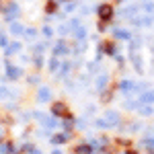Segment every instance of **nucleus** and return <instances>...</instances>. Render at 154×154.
<instances>
[{"label": "nucleus", "instance_id": "1", "mask_svg": "<svg viewBox=\"0 0 154 154\" xmlns=\"http://www.w3.org/2000/svg\"><path fill=\"white\" fill-rule=\"evenodd\" d=\"M99 14H101V19H111V14H113V8H111L109 4H103V6L99 8Z\"/></svg>", "mask_w": 154, "mask_h": 154}, {"label": "nucleus", "instance_id": "2", "mask_svg": "<svg viewBox=\"0 0 154 154\" xmlns=\"http://www.w3.org/2000/svg\"><path fill=\"white\" fill-rule=\"evenodd\" d=\"M19 74H21V70H19V68H8V76H11V78H17V76H19Z\"/></svg>", "mask_w": 154, "mask_h": 154}, {"label": "nucleus", "instance_id": "3", "mask_svg": "<svg viewBox=\"0 0 154 154\" xmlns=\"http://www.w3.org/2000/svg\"><path fill=\"white\" fill-rule=\"evenodd\" d=\"M142 101H146V103H150V101H154V93H148L146 97H142Z\"/></svg>", "mask_w": 154, "mask_h": 154}, {"label": "nucleus", "instance_id": "4", "mask_svg": "<svg viewBox=\"0 0 154 154\" xmlns=\"http://www.w3.org/2000/svg\"><path fill=\"white\" fill-rule=\"evenodd\" d=\"M54 113H56V115L64 113V107H62V105H56V107H54Z\"/></svg>", "mask_w": 154, "mask_h": 154}, {"label": "nucleus", "instance_id": "5", "mask_svg": "<svg viewBox=\"0 0 154 154\" xmlns=\"http://www.w3.org/2000/svg\"><path fill=\"white\" fill-rule=\"evenodd\" d=\"M14 51H19V43H12L11 48H8V54H14Z\"/></svg>", "mask_w": 154, "mask_h": 154}, {"label": "nucleus", "instance_id": "6", "mask_svg": "<svg viewBox=\"0 0 154 154\" xmlns=\"http://www.w3.org/2000/svg\"><path fill=\"white\" fill-rule=\"evenodd\" d=\"M43 35H45V37L51 35V29H49V27H45V29H43Z\"/></svg>", "mask_w": 154, "mask_h": 154}, {"label": "nucleus", "instance_id": "7", "mask_svg": "<svg viewBox=\"0 0 154 154\" xmlns=\"http://www.w3.org/2000/svg\"><path fill=\"white\" fill-rule=\"evenodd\" d=\"M12 31L14 33H21V25H12Z\"/></svg>", "mask_w": 154, "mask_h": 154}]
</instances>
